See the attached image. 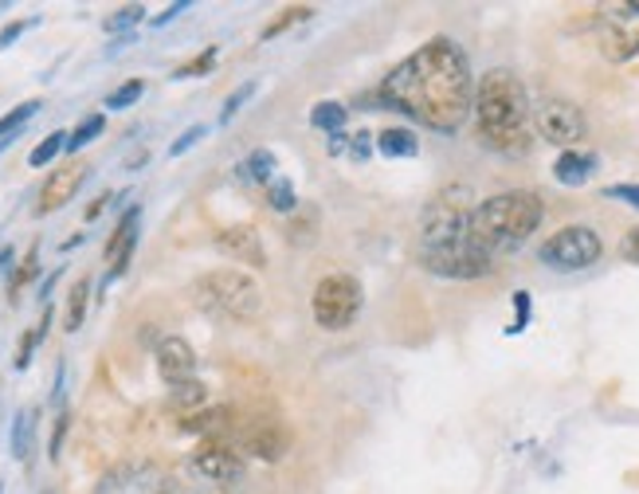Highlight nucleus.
Here are the masks:
<instances>
[{"mask_svg": "<svg viewBox=\"0 0 639 494\" xmlns=\"http://www.w3.org/2000/svg\"><path fill=\"white\" fill-rule=\"evenodd\" d=\"M83 181H87V165H67V169H56L48 181H44L40 188V205H36V212L40 217H48V212H56V208H63L67 200H75V193L83 188Z\"/></svg>", "mask_w": 639, "mask_h": 494, "instance_id": "nucleus-13", "label": "nucleus"}, {"mask_svg": "<svg viewBox=\"0 0 639 494\" xmlns=\"http://www.w3.org/2000/svg\"><path fill=\"white\" fill-rule=\"evenodd\" d=\"M310 126L325 129V134L334 138V134H342V126H345V107L342 102H318V107L310 110Z\"/></svg>", "mask_w": 639, "mask_h": 494, "instance_id": "nucleus-21", "label": "nucleus"}, {"mask_svg": "<svg viewBox=\"0 0 639 494\" xmlns=\"http://www.w3.org/2000/svg\"><path fill=\"white\" fill-rule=\"evenodd\" d=\"M60 149H67V134H63V129H56V134H51V138H44L40 146L32 149V165H48L51 158H56V153H60Z\"/></svg>", "mask_w": 639, "mask_h": 494, "instance_id": "nucleus-27", "label": "nucleus"}, {"mask_svg": "<svg viewBox=\"0 0 639 494\" xmlns=\"http://www.w3.org/2000/svg\"><path fill=\"white\" fill-rule=\"evenodd\" d=\"M32 435H36V412L24 408V412L16 416V424H12V455H16V459H28Z\"/></svg>", "mask_w": 639, "mask_h": 494, "instance_id": "nucleus-22", "label": "nucleus"}, {"mask_svg": "<svg viewBox=\"0 0 639 494\" xmlns=\"http://www.w3.org/2000/svg\"><path fill=\"white\" fill-rule=\"evenodd\" d=\"M475 129L487 149L521 158L533 146V102L514 71L494 67L475 83Z\"/></svg>", "mask_w": 639, "mask_h": 494, "instance_id": "nucleus-2", "label": "nucleus"}, {"mask_svg": "<svg viewBox=\"0 0 639 494\" xmlns=\"http://www.w3.org/2000/svg\"><path fill=\"white\" fill-rule=\"evenodd\" d=\"M158 373L169 381V388L181 385V381H193V373H197V349L177 334L161 337L158 342Z\"/></svg>", "mask_w": 639, "mask_h": 494, "instance_id": "nucleus-12", "label": "nucleus"}, {"mask_svg": "<svg viewBox=\"0 0 639 494\" xmlns=\"http://www.w3.org/2000/svg\"><path fill=\"white\" fill-rule=\"evenodd\" d=\"M315 227H318V212L315 208H306V220L298 217L286 227V232H291V244H310V239H315Z\"/></svg>", "mask_w": 639, "mask_h": 494, "instance_id": "nucleus-31", "label": "nucleus"}, {"mask_svg": "<svg viewBox=\"0 0 639 494\" xmlns=\"http://www.w3.org/2000/svg\"><path fill=\"white\" fill-rule=\"evenodd\" d=\"M236 177H239V185L267 188L271 181H275V153H271V149L247 153V161H239L236 165Z\"/></svg>", "mask_w": 639, "mask_h": 494, "instance_id": "nucleus-16", "label": "nucleus"}, {"mask_svg": "<svg viewBox=\"0 0 639 494\" xmlns=\"http://www.w3.org/2000/svg\"><path fill=\"white\" fill-rule=\"evenodd\" d=\"M67 420L71 416L67 412H60V420H56V435H51V459L60 455V444H63V432H67Z\"/></svg>", "mask_w": 639, "mask_h": 494, "instance_id": "nucleus-41", "label": "nucleus"}, {"mask_svg": "<svg viewBox=\"0 0 639 494\" xmlns=\"http://www.w3.org/2000/svg\"><path fill=\"white\" fill-rule=\"evenodd\" d=\"M138 224H142V208H130L126 217L119 220V227H114V236L107 239V279H119L122 271H126L130 256H134V247H138Z\"/></svg>", "mask_w": 639, "mask_h": 494, "instance_id": "nucleus-15", "label": "nucleus"}, {"mask_svg": "<svg viewBox=\"0 0 639 494\" xmlns=\"http://www.w3.org/2000/svg\"><path fill=\"white\" fill-rule=\"evenodd\" d=\"M373 134H354V138H349V158L354 161H369V153H373Z\"/></svg>", "mask_w": 639, "mask_h": 494, "instance_id": "nucleus-36", "label": "nucleus"}, {"mask_svg": "<svg viewBox=\"0 0 639 494\" xmlns=\"http://www.w3.org/2000/svg\"><path fill=\"white\" fill-rule=\"evenodd\" d=\"M244 452L256 455V459H263V464H279V459H286V452H291V432H286L283 424H256L244 432Z\"/></svg>", "mask_w": 639, "mask_h": 494, "instance_id": "nucleus-14", "label": "nucleus"}, {"mask_svg": "<svg viewBox=\"0 0 639 494\" xmlns=\"http://www.w3.org/2000/svg\"><path fill=\"white\" fill-rule=\"evenodd\" d=\"M514 310H518V318H514L511 334H518V330H526V318H530V295H526V291L514 295Z\"/></svg>", "mask_w": 639, "mask_h": 494, "instance_id": "nucleus-38", "label": "nucleus"}, {"mask_svg": "<svg viewBox=\"0 0 639 494\" xmlns=\"http://www.w3.org/2000/svg\"><path fill=\"white\" fill-rule=\"evenodd\" d=\"M600 40L609 60H631L639 55V4H612L600 16Z\"/></svg>", "mask_w": 639, "mask_h": 494, "instance_id": "nucleus-9", "label": "nucleus"}, {"mask_svg": "<svg viewBox=\"0 0 639 494\" xmlns=\"http://www.w3.org/2000/svg\"><path fill=\"white\" fill-rule=\"evenodd\" d=\"M138 21H146V9H142V4H126V9H119L107 21V32H122V28H130V24H138Z\"/></svg>", "mask_w": 639, "mask_h": 494, "instance_id": "nucleus-32", "label": "nucleus"}, {"mask_svg": "<svg viewBox=\"0 0 639 494\" xmlns=\"http://www.w3.org/2000/svg\"><path fill=\"white\" fill-rule=\"evenodd\" d=\"M193 295H197V302L205 310H217V314H224V318H239V322L256 318L259 307H263L259 283L247 275V271H236V268H220V271L200 275L197 283H193Z\"/></svg>", "mask_w": 639, "mask_h": 494, "instance_id": "nucleus-5", "label": "nucleus"}, {"mask_svg": "<svg viewBox=\"0 0 639 494\" xmlns=\"http://www.w3.org/2000/svg\"><path fill=\"white\" fill-rule=\"evenodd\" d=\"M533 129H538V138H545L550 146L573 149L585 138V114H580V107H573L569 99H541L538 107H533Z\"/></svg>", "mask_w": 639, "mask_h": 494, "instance_id": "nucleus-8", "label": "nucleus"}, {"mask_svg": "<svg viewBox=\"0 0 639 494\" xmlns=\"http://www.w3.org/2000/svg\"><path fill=\"white\" fill-rule=\"evenodd\" d=\"M310 16H315V9H310V4H291V9H283L275 21L267 24V28H263V40H275V36H283L286 28H295V24L310 21Z\"/></svg>", "mask_w": 639, "mask_h": 494, "instance_id": "nucleus-23", "label": "nucleus"}, {"mask_svg": "<svg viewBox=\"0 0 639 494\" xmlns=\"http://www.w3.org/2000/svg\"><path fill=\"white\" fill-rule=\"evenodd\" d=\"M365 291L354 275L334 271V275L318 279L315 287V322L322 330H349L361 314Z\"/></svg>", "mask_w": 639, "mask_h": 494, "instance_id": "nucleus-6", "label": "nucleus"}, {"mask_svg": "<svg viewBox=\"0 0 639 494\" xmlns=\"http://www.w3.org/2000/svg\"><path fill=\"white\" fill-rule=\"evenodd\" d=\"M40 330H32V334H24V342H21V349H16V369H28V361H32V349H36V342H40Z\"/></svg>", "mask_w": 639, "mask_h": 494, "instance_id": "nucleus-37", "label": "nucleus"}, {"mask_svg": "<svg viewBox=\"0 0 639 494\" xmlns=\"http://www.w3.org/2000/svg\"><path fill=\"white\" fill-rule=\"evenodd\" d=\"M21 32H24V24H9V28H0V48H9V44L21 36Z\"/></svg>", "mask_w": 639, "mask_h": 494, "instance_id": "nucleus-42", "label": "nucleus"}, {"mask_svg": "<svg viewBox=\"0 0 639 494\" xmlns=\"http://www.w3.org/2000/svg\"><path fill=\"white\" fill-rule=\"evenodd\" d=\"M36 110H40V102H36V99H32V102H21L16 110H9V114L0 119V138H4V134H12V129H21L24 122H28L32 114H36Z\"/></svg>", "mask_w": 639, "mask_h": 494, "instance_id": "nucleus-30", "label": "nucleus"}, {"mask_svg": "<svg viewBox=\"0 0 639 494\" xmlns=\"http://www.w3.org/2000/svg\"><path fill=\"white\" fill-rule=\"evenodd\" d=\"M377 149H381L384 158H416L420 153V138H416L413 129H381L377 134Z\"/></svg>", "mask_w": 639, "mask_h": 494, "instance_id": "nucleus-19", "label": "nucleus"}, {"mask_svg": "<svg viewBox=\"0 0 639 494\" xmlns=\"http://www.w3.org/2000/svg\"><path fill=\"white\" fill-rule=\"evenodd\" d=\"M471 188L467 185H447L432 205L423 208V227H420V256H440V251H455V247L471 244L467 239V224H471Z\"/></svg>", "mask_w": 639, "mask_h": 494, "instance_id": "nucleus-4", "label": "nucleus"}, {"mask_svg": "<svg viewBox=\"0 0 639 494\" xmlns=\"http://www.w3.org/2000/svg\"><path fill=\"white\" fill-rule=\"evenodd\" d=\"M212 63H217V48L200 51L197 60H188L185 67L173 71V79H197V75H205V71H212Z\"/></svg>", "mask_w": 639, "mask_h": 494, "instance_id": "nucleus-29", "label": "nucleus"}, {"mask_svg": "<svg viewBox=\"0 0 639 494\" xmlns=\"http://www.w3.org/2000/svg\"><path fill=\"white\" fill-rule=\"evenodd\" d=\"M267 205L275 208V212H295L298 208V197H295V185L283 177H275L271 185H267Z\"/></svg>", "mask_w": 639, "mask_h": 494, "instance_id": "nucleus-24", "label": "nucleus"}, {"mask_svg": "<svg viewBox=\"0 0 639 494\" xmlns=\"http://www.w3.org/2000/svg\"><path fill=\"white\" fill-rule=\"evenodd\" d=\"M107 200H110V197H99V200H95V205L87 208V220H95V217H99L102 208H107Z\"/></svg>", "mask_w": 639, "mask_h": 494, "instance_id": "nucleus-44", "label": "nucleus"}, {"mask_svg": "<svg viewBox=\"0 0 639 494\" xmlns=\"http://www.w3.org/2000/svg\"><path fill=\"white\" fill-rule=\"evenodd\" d=\"M251 95H256V83H244V87H239L236 95H232V99L224 102V110H220V122H232V114H236V110L244 107V102L251 99Z\"/></svg>", "mask_w": 639, "mask_h": 494, "instance_id": "nucleus-34", "label": "nucleus"}, {"mask_svg": "<svg viewBox=\"0 0 639 494\" xmlns=\"http://www.w3.org/2000/svg\"><path fill=\"white\" fill-rule=\"evenodd\" d=\"M541 217H545V205H541L538 193L511 188V193H499V197H487L482 205H475L467 239L487 259L511 256L538 232Z\"/></svg>", "mask_w": 639, "mask_h": 494, "instance_id": "nucleus-3", "label": "nucleus"}, {"mask_svg": "<svg viewBox=\"0 0 639 494\" xmlns=\"http://www.w3.org/2000/svg\"><path fill=\"white\" fill-rule=\"evenodd\" d=\"M228 408H200V412H193V416H185V420H181V428H185V432H200V435H217L220 428L228 424Z\"/></svg>", "mask_w": 639, "mask_h": 494, "instance_id": "nucleus-20", "label": "nucleus"}, {"mask_svg": "<svg viewBox=\"0 0 639 494\" xmlns=\"http://www.w3.org/2000/svg\"><path fill=\"white\" fill-rule=\"evenodd\" d=\"M36 271H40V251H36V247H32L28 256H24L21 271H16V275H12V295H16V291H21L24 283H32V279H36Z\"/></svg>", "mask_w": 639, "mask_h": 494, "instance_id": "nucleus-33", "label": "nucleus"}, {"mask_svg": "<svg viewBox=\"0 0 639 494\" xmlns=\"http://www.w3.org/2000/svg\"><path fill=\"white\" fill-rule=\"evenodd\" d=\"M377 99L435 134H459L463 122L475 114L471 63L459 44L435 36L384 75Z\"/></svg>", "mask_w": 639, "mask_h": 494, "instance_id": "nucleus-1", "label": "nucleus"}, {"mask_svg": "<svg viewBox=\"0 0 639 494\" xmlns=\"http://www.w3.org/2000/svg\"><path fill=\"white\" fill-rule=\"evenodd\" d=\"M217 247H220V256H228L232 263H247L251 271L267 268V247H263V239H259V232L251 224L220 227Z\"/></svg>", "mask_w": 639, "mask_h": 494, "instance_id": "nucleus-11", "label": "nucleus"}, {"mask_svg": "<svg viewBox=\"0 0 639 494\" xmlns=\"http://www.w3.org/2000/svg\"><path fill=\"white\" fill-rule=\"evenodd\" d=\"M185 9H188V4H169V9L161 12V16H158V21H153V24H165V21H173V16H177V12H185Z\"/></svg>", "mask_w": 639, "mask_h": 494, "instance_id": "nucleus-43", "label": "nucleus"}, {"mask_svg": "<svg viewBox=\"0 0 639 494\" xmlns=\"http://www.w3.org/2000/svg\"><path fill=\"white\" fill-rule=\"evenodd\" d=\"M604 256V244L589 224H569L541 244L538 259L553 271H585Z\"/></svg>", "mask_w": 639, "mask_h": 494, "instance_id": "nucleus-7", "label": "nucleus"}, {"mask_svg": "<svg viewBox=\"0 0 639 494\" xmlns=\"http://www.w3.org/2000/svg\"><path fill=\"white\" fill-rule=\"evenodd\" d=\"M102 126H107V119H102V114H90V119H83L79 126H75V134H67V149H71V153H75V149H83L87 141L99 138Z\"/></svg>", "mask_w": 639, "mask_h": 494, "instance_id": "nucleus-26", "label": "nucleus"}, {"mask_svg": "<svg viewBox=\"0 0 639 494\" xmlns=\"http://www.w3.org/2000/svg\"><path fill=\"white\" fill-rule=\"evenodd\" d=\"M200 138H205V126H188L185 134H181V138L173 141V146H169V158H181V153H185V149L197 146Z\"/></svg>", "mask_w": 639, "mask_h": 494, "instance_id": "nucleus-35", "label": "nucleus"}, {"mask_svg": "<svg viewBox=\"0 0 639 494\" xmlns=\"http://www.w3.org/2000/svg\"><path fill=\"white\" fill-rule=\"evenodd\" d=\"M193 471H197L200 479H208V483L228 486L244 479V459H239V452L220 444V440H208V444H200V452L193 455Z\"/></svg>", "mask_w": 639, "mask_h": 494, "instance_id": "nucleus-10", "label": "nucleus"}, {"mask_svg": "<svg viewBox=\"0 0 639 494\" xmlns=\"http://www.w3.org/2000/svg\"><path fill=\"white\" fill-rule=\"evenodd\" d=\"M604 197H619V200H628V205H639V185H609L604 188Z\"/></svg>", "mask_w": 639, "mask_h": 494, "instance_id": "nucleus-40", "label": "nucleus"}, {"mask_svg": "<svg viewBox=\"0 0 639 494\" xmlns=\"http://www.w3.org/2000/svg\"><path fill=\"white\" fill-rule=\"evenodd\" d=\"M87 295H90V283L87 279H79L75 291H71V302H67V330L71 334H75V330L83 326V318H87Z\"/></svg>", "mask_w": 639, "mask_h": 494, "instance_id": "nucleus-25", "label": "nucleus"}, {"mask_svg": "<svg viewBox=\"0 0 639 494\" xmlns=\"http://www.w3.org/2000/svg\"><path fill=\"white\" fill-rule=\"evenodd\" d=\"M592 169H597V158L592 153H577V149H565L557 158V165H553V177L561 181V185H585V181L592 177Z\"/></svg>", "mask_w": 639, "mask_h": 494, "instance_id": "nucleus-17", "label": "nucleus"}, {"mask_svg": "<svg viewBox=\"0 0 639 494\" xmlns=\"http://www.w3.org/2000/svg\"><path fill=\"white\" fill-rule=\"evenodd\" d=\"M142 90H146V83H142V79L122 83V87L107 99V107H110V110H126V107H134V102L142 99Z\"/></svg>", "mask_w": 639, "mask_h": 494, "instance_id": "nucleus-28", "label": "nucleus"}, {"mask_svg": "<svg viewBox=\"0 0 639 494\" xmlns=\"http://www.w3.org/2000/svg\"><path fill=\"white\" fill-rule=\"evenodd\" d=\"M205 405H208V385H205V381H197V376L169 388V408H177L181 416L200 412Z\"/></svg>", "mask_w": 639, "mask_h": 494, "instance_id": "nucleus-18", "label": "nucleus"}, {"mask_svg": "<svg viewBox=\"0 0 639 494\" xmlns=\"http://www.w3.org/2000/svg\"><path fill=\"white\" fill-rule=\"evenodd\" d=\"M619 256L628 259V263H639V227H631L628 236H624V244H619Z\"/></svg>", "mask_w": 639, "mask_h": 494, "instance_id": "nucleus-39", "label": "nucleus"}]
</instances>
